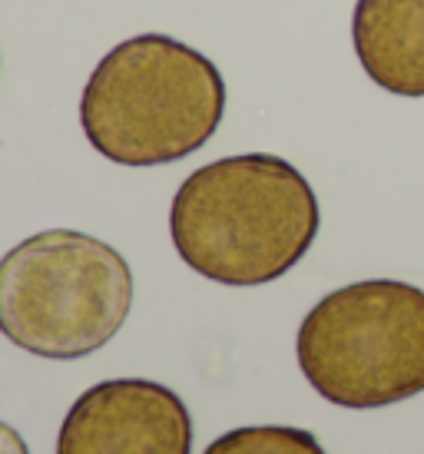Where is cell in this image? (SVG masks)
<instances>
[{
    "mask_svg": "<svg viewBox=\"0 0 424 454\" xmlns=\"http://www.w3.org/2000/svg\"><path fill=\"white\" fill-rule=\"evenodd\" d=\"M309 179L272 153L225 156L183 179L169 206L179 259L219 286H265L305 259L318 236Z\"/></svg>",
    "mask_w": 424,
    "mask_h": 454,
    "instance_id": "obj_1",
    "label": "cell"
},
{
    "mask_svg": "<svg viewBox=\"0 0 424 454\" xmlns=\"http://www.w3.org/2000/svg\"><path fill=\"white\" fill-rule=\"evenodd\" d=\"M225 114V80L209 57L166 34L116 43L90 74L80 127L120 166H162L206 146Z\"/></svg>",
    "mask_w": 424,
    "mask_h": 454,
    "instance_id": "obj_2",
    "label": "cell"
},
{
    "mask_svg": "<svg viewBox=\"0 0 424 454\" xmlns=\"http://www.w3.org/2000/svg\"><path fill=\"white\" fill-rule=\"evenodd\" d=\"M130 309V262L87 232L43 229L0 259V335L37 358H87Z\"/></svg>",
    "mask_w": 424,
    "mask_h": 454,
    "instance_id": "obj_3",
    "label": "cell"
},
{
    "mask_svg": "<svg viewBox=\"0 0 424 454\" xmlns=\"http://www.w3.org/2000/svg\"><path fill=\"white\" fill-rule=\"evenodd\" d=\"M295 355L325 402L372 411L424 391V289L365 278L328 292L302 318Z\"/></svg>",
    "mask_w": 424,
    "mask_h": 454,
    "instance_id": "obj_4",
    "label": "cell"
},
{
    "mask_svg": "<svg viewBox=\"0 0 424 454\" xmlns=\"http://www.w3.org/2000/svg\"><path fill=\"white\" fill-rule=\"evenodd\" d=\"M192 418L173 388L113 379L87 388L60 425L57 454H189Z\"/></svg>",
    "mask_w": 424,
    "mask_h": 454,
    "instance_id": "obj_5",
    "label": "cell"
},
{
    "mask_svg": "<svg viewBox=\"0 0 424 454\" xmlns=\"http://www.w3.org/2000/svg\"><path fill=\"white\" fill-rule=\"evenodd\" d=\"M358 64L395 97H424V0H358L351 17Z\"/></svg>",
    "mask_w": 424,
    "mask_h": 454,
    "instance_id": "obj_6",
    "label": "cell"
},
{
    "mask_svg": "<svg viewBox=\"0 0 424 454\" xmlns=\"http://www.w3.org/2000/svg\"><path fill=\"white\" fill-rule=\"evenodd\" d=\"M202 454H325L312 431L286 425H252L216 438Z\"/></svg>",
    "mask_w": 424,
    "mask_h": 454,
    "instance_id": "obj_7",
    "label": "cell"
},
{
    "mask_svg": "<svg viewBox=\"0 0 424 454\" xmlns=\"http://www.w3.org/2000/svg\"><path fill=\"white\" fill-rule=\"evenodd\" d=\"M0 454H30L24 434L7 421H0Z\"/></svg>",
    "mask_w": 424,
    "mask_h": 454,
    "instance_id": "obj_8",
    "label": "cell"
}]
</instances>
